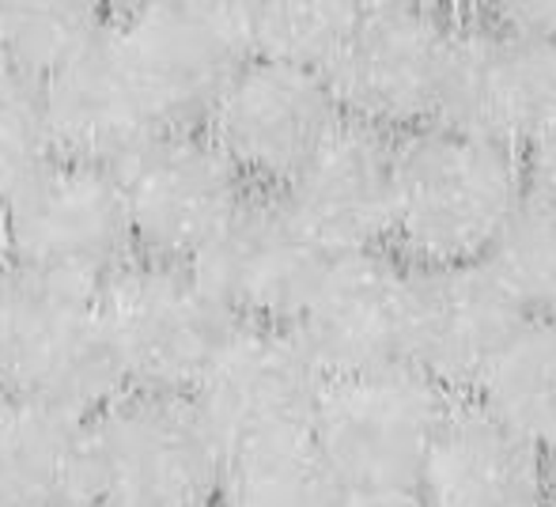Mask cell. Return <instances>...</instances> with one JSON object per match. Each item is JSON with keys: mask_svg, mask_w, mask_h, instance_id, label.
<instances>
[{"mask_svg": "<svg viewBox=\"0 0 556 507\" xmlns=\"http://www.w3.org/2000/svg\"><path fill=\"white\" fill-rule=\"evenodd\" d=\"M522 318H556V213L522 201L492 251L481 257Z\"/></svg>", "mask_w": 556, "mask_h": 507, "instance_id": "cb8c5ba5", "label": "cell"}, {"mask_svg": "<svg viewBox=\"0 0 556 507\" xmlns=\"http://www.w3.org/2000/svg\"><path fill=\"white\" fill-rule=\"evenodd\" d=\"M12 272V251H8V228H4V201H0V284Z\"/></svg>", "mask_w": 556, "mask_h": 507, "instance_id": "f1b7e54d", "label": "cell"}, {"mask_svg": "<svg viewBox=\"0 0 556 507\" xmlns=\"http://www.w3.org/2000/svg\"><path fill=\"white\" fill-rule=\"evenodd\" d=\"M76 507H122V504H114V500H103V496H91V500H84V504H76Z\"/></svg>", "mask_w": 556, "mask_h": 507, "instance_id": "4dcf8cb0", "label": "cell"}, {"mask_svg": "<svg viewBox=\"0 0 556 507\" xmlns=\"http://www.w3.org/2000/svg\"><path fill=\"white\" fill-rule=\"evenodd\" d=\"M519 163L527 198L556 213V114L530 137V144L519 152Z\"/></svg>", "mask_w": 556, "mask_h": 507, "instance_id": "484cf974", "label": "cell"}, {"mask_svg": "<svg viewBox=\"0 0 556 507\" xmlns=\"http://www.w3.org/2000/svg\"><path fill=\"white\" fill-rule=\"evenodd\" d=\"M341 507H425L413 489H397V493H349Z\"/></svg>", "mask_w": 556, "mask_h": 507, "instance_id": "83f0119b", "label": "cell"}, {"mask_svg": "<svg viewBox=\"0 0 556 507\" xmlns=\"http://www.w3.org/2000/svg\"><path fill=\"white\" fill-rule=\"evenodd\" d=\"M111 38L163 129H201L250 58L242 4L148 0L111 15Z\"/></svg>", "mask_w": 556, "mask_h": 507, "instance_id": "52a82bcc", "label": "cell"}, {"mask_svg": "<svg viewBox=\"0 0 556 507\" xmlns=\"http://www.w3.org/2000/svg\"><path fill=\"white\" fill-rule=\"evenodd\" d=\"M91 493L122 507L220 504L224 451L190 397L125 390L88 420Z\"/></svg>", "mask_w": 556, "mask_h": 507, "instance_id": "5b68a950", "label": "cell"}, {"mask_svg": "<svg viewBox=\"0 0 556 507\" xmlns=\"http://www.w3.org/2000/svg\"><path fill=\"white\" fill-rule=\"evenodd\" d=\"M394 155L397 137L337 118L277 193L326 254L390 251Z\"/></svg>", "mask_w": 556, "mask_h": 507, "instance_id": "9a60e30c", "label": "cell"}, {"mask_svg": "<svg viewBox=\"0 0 556 507\" xmlns=\"http://www.w3.org/2000/svg\"><path fill=\"white\" fill-rule=\"evenodd\" d=\"M323 376L277 326H239L231 345L190 397L224 458L311 440Z\"/></svg>", "mask_w": 556, "mask_h": 507, "instance_id": "4fadbf2b", "label": "cell"}, {"mask_svg": "<svg viewBox=\"0 0 556 507\" xmlns=\"http://www.w3.org/2000/svg\"><path fill=\"white\" fill-rule=\"evenodd\" d=\"M454 397L413 364L326 379L311 420V443L344 493L417 489Z\"/></svg>", "mask_w": 556, "mask_h": 507, "instance_id": "277c9868", "label": "cell"}, {"mask_svg": "<svg viewBox=\"0 0 556 507\" xmlns=\"http://www.w3.org/2000/svg\"><path fill=\"white\" fill-rule=\"evenodd\" d=\"M0 394L80 420L125 394L99 288L8 272L0 284Z\"/></svg>", "mask_w": 556, "mask_h": 507, "instance_id": "3957f363", "label": "cell"}, {"mask_svg": "<svg viewBox=\"0 0 556 507\" xmlns=\"http://www.w3.org/2000/svg\"><path fill=\"white\" fill-rule=\"evenodd\" d=\"M454 15L435 4H359L352 30L326 65L341 118L390 137L425 129L440 114Z\"/></svg>", "mask_w": 556, "mask_h": 507, "instance_id": "8992f818", "label": "cell"}, {"mask_svg": "<svg viewBox=\"0 0 556 507\" xmlns=\"http://www.w3.org/2000/svg\"><path fill=\"white\" fill-rule=\"evenodd\" d=\"M337 118L341 111L318 73L247 58L201 129L254 190H280Z\"/></svg>", "mask_w": 556, "mask_h": 507, "instance_id": "5bb4252c", "label": "cell"}, {"mask_svg": "<svg viewBox=\"0 0 556 507\" xmlns=\"http://www.w3.org/2000/svg\"><path fill=\"white\" fill-rule=\"evenodd\" d=\"M12 269L61 284L99 288L132 251L125 205L111 170L50 160L4 198Z\"/></svg>", "mask_w": 556, "mask_h": 507, "instance_id": "30bf717a", "label": "cell"}, {"mask_svg": "<svg viewBox=\"0 0 556 507\" xmlns=\"http://www.w3.org/2000/svg\"><path fill=\"white\" fill-rule=\"evenodd\" d=\"M522 201L519 155L432 122L397 137L390 251L413 269L481 262Z\"/></svg>", "mask_w": 556, "mask_h": 507, "instance_id": "6da1fadb", "label": "cell"}, {"mask_svg": "<svg viewBox=\"0 0 556 507\" xmlns=\"http://www.w3.org/2000/svg\"><path fill=\"white\" fill-rule=\"evenodd\" d=\"M556 114V38L530 35L489 8L454 15L435 126L519 155Z\"/></svg>", "mask_w": 556, "mask_h": 507, "instance_id": "ba28073f", "label": "cell"}, {"mask_svg": "<svg viewBox=\"0 0 556 507\" xmlns=\"http://www.w3.org/2000/svg\"><path fill=\"white\" fill-rule=\"evenodd\" d=\"M330 257L277 190H250L190 269L242 326L288 330Z\"/></svg>", "mask_w": 556, "mask_h": 507, "instance_id": "7c38bea8", "label": "cell"}, {"mask_svg": "<svg viewBox=\"0 0 556 507\" xmlns=\"http://www.w3.org/2000/svg\"><path fill=\"white\" fill-rule=\"evenodd\" d=\"M359 4L349 0H265L242 4L250 58L280 61V65L326 73L333 53L352 30Z\"/></svg>", "mask_w": 556, "mask_h": 507, "instance_id": "603a6c76", "label": "cell"}, {"mask_svg": "<svg viewBox=\"0 0 556 507\" xmlns=\"http://www.w3.org/2000/svg\"><path fill=\"white\" fill-rule=\"evenodd\" d=\"M545 507H556V458H549V481H545Z\"/></svg>", "mask_w": 556, "mask_h": 507, "instance_id": "f546056e", "label": "cell"}, {"mask_svg": "<svg viewBox=\"0 0 556 507\" xmlns=\"http://www.w3.org/2000/svg\"><path fill=\"white\" fill-rule=\"evenodd\" d=\"M549 458L454 397L413 493L425 507H545Z\"/></svg>", "mask_w": 556, "mask_h": 507, "instance_id": "ac0fdd59", "label": "cell"}, {"mask_svg": "<svg viewBox=\"0 0 556 507\" xmlns=\"http://www.w3.org/2000/svg\"><path fill=\"white\" fill-rule=\"evenodd\" d=\"M50 152L61 163L114 170L163 126L125 68L106 23L103 38L38 84Z\"/></svg>", "mask_w": 556, "mask_h": 507, "instance_id": "e0dca14e", "label": "cell"}, {"mask_svg": "<svg viewBox=\"0 0 556 507\" xmlns=\"http://www.w3.org/2000/svg\"><path fill=\"white\" fill-rule=\"evenodd\" d=\"M99 310L125 390L167 397L198 394L242 326L190 265L155 257H129L111 272Z\"/></svg>", "mask_w": 556, "mask_h": 507, "instance_id": "7a4b0ae2", "label": "cell"}, {"mask_svg": "<svg viewBox=\"0 0 556 507\" xmlns=\"http://www.w3.org/2000/svg\"><path fill=\"white\" fill-rule=\"evenodd\" d=\"M496 424L556 458V318H522L469 390Z\"/></svg>", "mask_w": 556, "mask_h": 507, "instance_id": "ffe728a7", "label": "cell"}, {"mask_svg": "<svg viewBox=\"0 0 556 507\" xmlns=\"http://www.w3.org/2000/svg\"><path fill=\"white\" fill-rule=\"evenodd\" d=\"M213 507H220V504H213Z\"/></svg>", "mask_w": 556, "mask_h": 507, "instance_id": "1f68e13d", "label": "cell"}, {"mask_svg": "<svg viewBox=\"0 0 556 507\" xmlns=\"http://www.w3.org/2000/svg\"><path fill=\"white\" fill-rule=\"evenodd\" d=\"M53 160L42 96L30 76L0 61V201Z\"/></svg>", "mask_w": 556, "mask_h": 507, "instance_id": "d4e9b609", "label": "cell"}, {"mask_svg": "<svg viewBox=\"0 0 556 507\" xmlns=\"http://www.w3.org/2000/svg\"><path fill=\"white\" fill-rule=\"evenodd\" d=\"M88 420L0 394V507L91 500Z\"/></svg>", "mask_w": 556, "mask_h": 507, "instance_id": "d6986e66", "label": "cell"}, {"mask_svg": "<svg viewBox=\"0 0 556 507\" xmlns=\"http://www.w3.org/2000/svg\"><path fill=\"white\" fill-rule=\"evenodd\" d=\"M111 15L76 0H0V61L35 84L99 42Z\"/></svg>", "mask_w": 556, "mask_h": 507, "instance_id": "44dd1931", "label": "cell"}, {"mask_svg": "<svg viewBox=\"0 0 556 507\" xmlns=\"http://www.w3.org/2000/svg\"><path fill=\"white\" fill-rule=\"evenodd\" d=\"M519 322L522 310L484 269V262L413 269L405 364L451 397H469L473 382Z\"/></svg>", "mask_w": 556, "mask_h": 507, "instance_id": "2e32d148", "label": "cell"}, {"mask_svg": "<svg viewBox=\"0 0 556 507\" xmlns=\"http://www.w3.org/2000/svg\"><path fill=\"white\" fill-rule=\"evenodd\" d=\"M344 496L311 440L224 458L220 507H341Z\"/></svg>", "mask_w": 556, "mask_h": 507, "instance_id": "7402d4cb", "label": "cell"}, {"mask_svg": "<svg viewBox=\"0 0 556 507\" xmlns=\"http://www.w3.org/2000/svg\"><path fill=\"white\" fill-rule=\"evenodd\" d=\"M413 265L394 251L337 254L326 262L288 333L323 379L367 376L405 364Z\"/></svg>", "mask_w": 556, "mask_h": 507, "instance_id": "8fae6325", "label": "cell"}, {"mask_svg": "<svg viewBox=\"0 0 556 507\" xmlns=\"http://www.w3.org/2000/svg\"><path fill=\"white\" fill-rule=\"evenodd\" d=\"M492 15H500L504 23L530 35L556 38V0H527V4H496L489 8Z\"/></svg>", "mask_w": 556, "mask_h": 507, "instance_id": "4316f807", "label": "cell"}, {"mask_svg": "<svg viewBox=\"0 0 556 507\" xmlns=\"http://www.w3.org/2000/svg\"><path fill=\"white\" fill-rule=\"evenodd\" d=\"M137 257L190 265L254 186L205 137L163 129L114 170Z\"/></svg>", "mask_w": 556, "mask_h": 507, "instance_id": "9c48e42d", "label": "cell"}]
</instances>
